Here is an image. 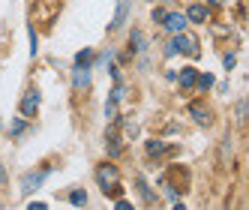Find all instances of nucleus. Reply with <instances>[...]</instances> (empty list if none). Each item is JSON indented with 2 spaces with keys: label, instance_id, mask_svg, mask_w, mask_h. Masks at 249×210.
I'll return each instance as SVG.
<instances>
[{
  "label": "nucleus",
  "instance_id": "19",
  "mask_svg": "<svg viewBox=\"0 0 249 210\" xmlns=\"http://www.w3.org/2000/svg\"><path fill=\"white\" fill-rule=\"evenodd\" d=\"M27 129V123H24V120H15V123H12V135H21Z\"/></svg>",
  "mask_w": 249,
  "mask_h": 210
},
{
  "label": "nucleus",
  "instance_id": "8",
  "mask_svg": "<svg viewBox=\"0 0 249 210\" xmlns=\"http://www.w3.org/2000/svg\"><path fill=\"white\" fill-rule=\"evenodd\" d=\"M105 147H108V156H120V153H123L120 135H117V123H111L108 132H105Z\"/></svg>",
  "mask_w": 249,
  "mask_h": 210
},
{
  "label": "nucleus",
  "instance_id": "24",
  "mask_svg": "<svg viewBox=\"0 0 249 210\" xmlns=\"http://www.w3.org/2000/svg\"><path fill=\"white\" fill-rule=\"evenodd\" d=\"M3 180H6V171H3V168H0V183H3Z\"/></svg>",
  "mask_w": 249,
  "mask_h": 210
},
{
  "label": "nucleus",
  "instance_id": "21",
  "mask_svg": "<svg viewBox=\"0 0 249 210\" xmlns=\"http://www.w3.org/2000/svg\"><path fill=\"white\" fill-rule=\"evenodd\" d=\"M222 63H225V69H231V66L237 63V57H234V54H225V60H222Z\"/></svg>",
  "mask_w": 249,
  "mask_h": 210
},
{
  "label": "nucleus",
  "instance_id": "9",
  "mask_svg": "<svg viewBox=\"0 0 249 210\" xmlns=\"http://www.w3.org/2000/svg\"><path fill=\"white\" fill-rule=\"evenodd\" d=\"M129 12H132V0H117V12H114V21H111V30L123 27L129 18Z\"/></svg>",
  "mask_w": 249,
  "mask_h": 210
},
{
  "label": "nucleus",
  "instance_id": "18",
  "mask_svg": "<svg viewBox=\"0 0 249 210\" xmlns=\"http://www.w3.org/2000/svg\"><path fill=\"white\" fill-rule=\"evenodd\" d=\"M90 57H93V51L84 48V51H78V54H75V63H90Z\"/></svg>",
  "mask_w": 249,
  "mask_h": 210
},
{
  "label": "nucleus",
  "instance_id": "26",
  "mask_svg": "<svg viewBox=\"0 0 249 210\" xmlns=\"http://www.w3.org/2000/svg\"><path fill=\"white\" fill-rule=\"evenodd\" d=\"M0 207H3V201H0Z\"/></svg>",
  "mask_w": 249,
  "mask_h": 210
},
{
  "label": "nucleus",
  "instance_id": "17",
  "mask_svg": "<svg viewBox=\"0 0 249 210\" xmlns=\"http://www.w3.org/2000/svg\"><path fill=\"white\" fill-rule=\"evenodd\" d=\"M210 87H213V75H210V72L198 75V90H210Z\"/></svg>",
  "mask_w": 249,
  "mask_h": 210
},
{
  "label": "nucleus",
  "instance_id": "12",
  "mask_svg": "<svg viewBox=\"0 0 249 210\" xmlns=\"http://www.w3.org/2000/svg\"><path fill=\"white\" fill-rule=\"evenodd\" d=\"M180 87H183V90H189V87H198V72H195L192 66L180 69Z\"/></svg>",
  "mask_w": 249,
  "mask_h": 210
},
{
  "label": "nucleus",
  "instance_id": "1",
  "mask_svg": "<svg viewBox=\"0 0 249 210\" xmlns=\"http://www.w3.org/2000/svg\"><path fill=\"white\" fill-rule=\"evenodd\" d=\"M177 51H183L186 57H198V54H201V48H198V39H195V36H189V33H174V39L168 42L165 54H168V57H174Z\"/></svg>",
  "mask_w": 249,
  "mask_h": 210
},
{
  "label": "nucleus",
  "instance_id": "25",
  "mask_svg": "<svg viewBox=\"0 0 249 210\" xmlns=\"http://www.w3.org/2000/svg\"><path fill=\"white\" fill-rule=\"evenodd\" d=\"M210 3H213V6H219V3H225V0H210Z\"/></svg>",
  "mask_w": 249,
  "mask_h": 210
},
{
  "label": "nucleus",
  "instance_id": "2",
  "mask_svg": "<svg viewBox=\"0 0 249 210\" xmlns=\"http://www.w3.org/2000/svg\"><path fill=\"white\" fill-rule=\"evenodd\" d=\"M120 174H117V168L114 165H108V162H105V165H99L96 168V183L102 186V192H105V195H120Z\"/></svg>",
  "mask_w": 249,
  "mask_h": 210
},
{
  "label": "nucleus",
  "instance_id": "14",
  "mask_svg": "<svg viewBox=\"0 0 249 210\" xmlns=\"http://www.w3.org/2000/svg\"><path fill=\"white\" fill-rule=\"evenodd\" d=\"M69 201H72L75 207L87 204V192H84V189H72V192H69Z\"/></svg>",
  "mask_w": 249,
  "mask_h": 210
},
{
  "label": "nucleus",
  "instance_id": "10",
  "mask_svg": "<svg viewBox=\"0 0 249 210\" xmlns=\"http://www.w3.org/2000/svg\"><path fill=\"white\" fill-rule=\"evenodd\" d=\"M189 114L195 117V123H201V126H210V123H213L210 108H204L201 102H192V105H189Z\"/></svg>",
  "mask_w": 249,
  "mask_h": 210
},
{
  "label": "nucleus",
  "instance_id": "11",
  "mask_svg": "<svg viewBox=\"0 0 249 210\" xmlns=\"http://www.w3.org/2000/svg\"><path fill=\"white\" fill-rule=\"evenodd\" d=\"M186 18L195 21V24H204V21L210 18V9H207L204 3H192V6L186 9Z\"/></svg>",
  "mask_w": 249,
  "mask_h": 210
},
{
  "label": "nucleus",
  "instance_id": "15",
  "mask_svg": "<svg viewBox=\"0 0 249 210\" xmlns=\"http://www.w3.org/2000/svg\"><path fill=\"white\" fill-rule=\"evenodd\" d=\"M147 153H150V156H159V153H165V144L159 141V138H153V141H147Z\"/></svg>",
  "mask_w": 249,
  "mask_h": 210
},
{
  "label": "nucleus",
  "instance_id": "13",
  "mask_svg": "<svg viewBox=\"0 0 249 210\" xmlns=\"http://www.w3.org/2000/svg\"><path fill=\"white\" fill-rule=\"evenodd\" d=\"M135 183H138V192H141V198H144V204H156V198H153V192H150L147 180H144V177H138Z\"/></svg>",
  "mask_w": 249,
  "mask_h": 210
},
{
  "label": "nucleus",
  "instance_id": "23",
  "mask_svg": "<svg viewBox=\"0 0 249 210\" xmlns=\"http://www.w3.org/2000/svg\"><path fill=\"white\" fill-rule=\"evenodd\" d=\"M45 207H48L45 201H30V210H45Z\"/></svg>",
  "mask_w": 249,
  "mask_h": 210
},
{
  "label": "nucleus",
  "instance_id": "5",
  "mask_svg": "<svg viewBox=\"0 0 249 210\" xmlns=\"http://www.w3.org/2000/svg\"><path fill=\"white\" fill-rule=\"evenodd\" d=\"M45 177H48V168H39V171H27L24 177H21V192H33V189H39Z\"/></svg>",
  "mask_w": 249,
  "mask_h": 210
},
{
  "label": "nucleus",
  "instance_id": "4",
  "mask_svg": "<svg viewBox=\"0 0 249 210\" xmlns=\"http://www.w3.org/2000/svg\"><path fill=\"white\" fill-rule=\"evenodd\" d=\"M186 24H189L186 12H168V15H165V21H162V27L171 33V36H174V33H183V30H186Z\"/></svg>",
  "mask_w": 249,
  "mask_h": 210
},
{
  "label": "nucleus",
  "instance_id": "16",
  "mask_svg": "<svg viewBox=\"0 0 249 210\" xmlns=\"http://www.w3.org/2000/svg\"><path fill=\"white\" fill-rule=\"evenodd\" d=\"M27 30H30V57H36V48H39V39H36V27L30 24Z\"/></svg>",
  "mask_w": 249,
  "mask_h": 210
},
{
  "label": "nucleus",
  "instance_id": "20",
  "mask_svg": "<svg viewBox=\"0 0 249 210\" xmlns=\"http://www.w3.org/2000/svg\"><path fill=\"white\" fill-rule=\"evenodd\" d=\"M165 15H168L165 9H153V21H159V24H162V21H165Z\"/></svg>",
  "mask_w": 249,
  "mask_h": 210
},
{
  "label": "nucleus",
  "instance_id": "3",
  "mask_svg": "<svg viewBox=\"0 0 249 210\" xmlns=\"http://www.w3.org/2000/svg\"><path fill=\"white\" fill-rule=\"evenodd\" d=\"M39 102H42V96H39V90H27L24 96H21V114L24 117H36V111H39Z\"/></svg>",
  "mask_w": 249,
  "mask_h": 210
},
{
  "label": "nucleus",
  "instance_id": "7",
  "mask_svg": "<svg viewBox=\"0 0 249 210\" xmlns=\"http://www.w3.org/2000/svg\"><path fill=\"white\" fill-rule=\"evenodd\" d=\"M129 42H132V51L138 54V63L147 66V42H144V33H141V30H132Z\"/></svg>",
  "mask_w": 249,
  "mask_h": 210
},
{
  "label": "nucleus",
  "instance_id": "6",
  "mask_svg": "<svg viewBox=\"0 0 249 210\" xmlns=\"http://www.w3.org/2000/svg\"><path fill=\"white\" fill-rule=\"evenodd\" d=\"M72 87H75V90H87V87H90V63H75Z\"/></svg>",
  "mask_w": 249,
  "mask_h": 210
},
{
  "label": "nucleus",
  "instance_id": "22",
  "mask_svg": "<svg viewBox=\"0 0 249 210\" xmlns=\"http://www.w3.org/2000/svg\"><path fill=\"white\" fill-rule=\"evenodd\" d=\"M114 204H117V207H120V210H129V207H132V201H126V198H117V201H114Z\"/></svg>",
  "mask_w": 249,
  "mask_h": 210
}]
</instances>
